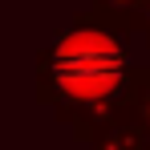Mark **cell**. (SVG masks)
Masks as SVG:
<instances>
[{"label": "cell", "instance_id": "cell-1", "mask_svg": "<svg viewBox=\"0 0 150 150\" xmlns=\"http://www.w3.org/2000/svg\"><path fill=\"white\" fill-rule=\"evenodd\" d=\"M57 81L73 98H89V101L105 98L122 81V53L118 45H110L105 37H93V33L73 37L57 53Z\"/></svg>", "mask_w": 150, "mask_h": 150}]
</instances>
